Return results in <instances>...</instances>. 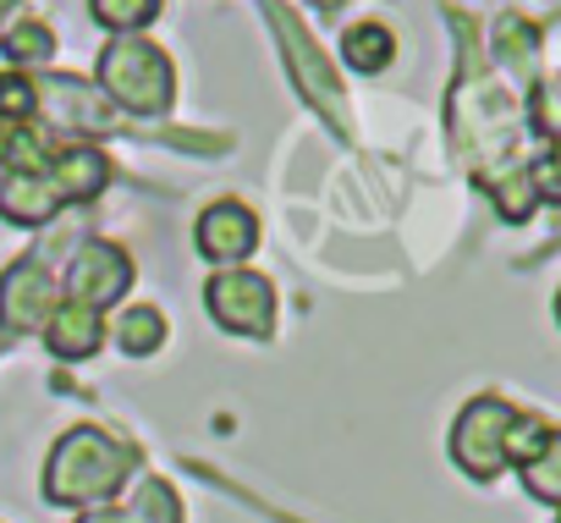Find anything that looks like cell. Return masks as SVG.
Listing matches in <instances>:
<instances>
[{"mask_svg": "<svg viewBox=\"0 0 561 523\" xmlns=\"http://www.w3.org/2000/svg\"><path fill=\"white\" fill-rule=\"evenodd\" d=\"M133 452L122 441H111L105 430H72L61 435L50 468H45V496L50 501H100L127 479Z\"/></svg>", "mask_w": 561, "mask_h": 523, "instance_id": "1", "label": "cell"}, {"mask_svg": "<svg viewBox=\"0 0 561 523\" xmlns=\"http://www.w3.org/2000/svg\"><path fill=\"white\" fill-rule=\"evenodd\" d=\"M100 78H105L111 100L127 105V111H138V116H160L171 105V61L149 39H138V34L116 39L100 56Z\"/></svg>", "mask_w": 561, "mask_h": 523, "instance_id": "2", "label": "cell"}, {"mask_svg": "<svg viewBox=\"0 0 561 523\" xmlns=\"http://www.w3.org/2000/svg\"><path fill=\"white\" fill-rule=\"evenodd\" d=\"M512 419H517V413H512L501 397L468 402L462 419H457V430H451V457H457V468L473 474V479H490V474L506 463V430H512Z\"/></svg>", "mask_w": 561, "mask_h": 523, "instance_id": "3", "label": "cell"}, {"mask_svg": "<svg viewBox=\"0 0 561 523\" xmlns=\"http://www.w3.org/2000/svg\"><path fill=\"white\" fill-rule=\"evenodd\" d=\"M209 315L237 331V337H264L270 331V315H275V298H270V282L264 276H248V271H226L209 282Z\"/></svg>", "mask_w": 561, "mask_h": 523, "instance_id": "4", "label": "cell"}, {"mask_svg": "<svg viewBox=\"0 0 561 523\" xmlns=\"http://www.w3.org/2000/svg\"><path fill=\"white\" fill-rule=\"evenodd\" d=\"M127 282H133V259L122 248H111V242H83V253L72 259V293L89 309L116 304L127 293Z\"/></svg>", "mask_w": 561, "mask_h": 523, "instance_id": "5", "label": "cell"}, {"mask_svg": "<svg viewBox=\"0 0 561 523\" xmlns=\"http://www.w3.org/2000/svg\"><path fill=\"white\" fill-rule=\"evenodd\" d=\"M45 315H50V276L34 259H18V265L0 276V326L7 331H39Z\"/></svg>", "mask_w": 561, "mask_h": 523, "instance_id": "6", "label": "cell"}, {"mask_svg": "<svg viewBox=\"0 0 561 523\" xmlns=\"http://www.w3.org/2000/svg\"><path fill=\"white\" fill-rule=\"evenodd\" d=\"M61 204H67V198H61V187L50 182V166H45V171H12V166H0V215L34 226V220H50Z\"/></svg>", "mask_w": 561, "mask_h": 523, "instance_id": "7", "label": "cell"}, {"mask_svg": "<svg viewBox=\"0 0 561 523\" xmlns=\"http://www.w3.org/2000/svg\"><path fill=\"white\" fill-rule=\"evenodd\" d=\"M253 237H259L253 215H248L242 204H231V198L198 215V248H204L209 259H248V253H253Z\"/></svg>", "mask_w": 561, "mask_h": 523, "instance_id": "8", "label": "cell"}, {"mask_svg": "<svg viewBox=\"0 0 561 523\" xmlns=\"http://www.w3.org/2000/svg\"><path fill=\"white\" fill-rule=\"evenodd\" d=\"M270 12H275V23H280V45H287V56H293V67H298V83H304V89H309V94H314V100H320L325 111H336V116H342V100H336V83H331V72H325V61L314 56V45H309V39L298 45V29H293V18H287V12H280V7H270Z\"/></svg>", "mask_w": 561, "mask_h": 523, "instance_id": "9", "label": "cell"}, {"mask_svg": "<svg viewBox=\"0 0 561 523\" xmlns=\"http://www.w3.org/2000/svg\"><path fill=\"white\" fill-rule=\"evenodd\" d=\"M100 348V309H89V304H61L56 309V320H50V353H61V359H89Z\"/></svg>", "mask_w": 561, "mask_h": 523, "instance_id": "10", "label": "cell"}, {"mask_svg": "<svg viewBox=\"0 0 561 523\" xmlns=\"http://www.w3.org/2000/svg\"><path fill=\"white\" fill-rule=\"evenodd\" d=\"M50 182L61 187V198H94L105 187V155L61 149V155H50Z\"/></svg>", "mask_w": 561, "mask_h": 523, "instance_id": "11", "label": "cell"}, {"mask_svg": "<svg viewBox=\"0 0 561 523\" xmlns=\"http://www.w3.org/2000/svg\"><path fill=\"white\" fill-rule=\"evenodd\" d=\"M523 485H528L539 501H556V507H561V430H550L545 446L523 463Z\"/></svg>", "mask_w": 561, "mask_h": 523, "instance_id": "12", "label": "cell"}, {"mask_svg": "<svg viewBox=\"0 0 561 523\" xmlns=\"http://www.w3.org/2000/svg\"><path fill=\"white\" fill-rule=\"evenodd\" d=\"M342 50H347V61H353L358 72H380V67L391 61V29H380V23H358V29H347Z\"/></svg>", "mask_w": 561, "mask_h": 523, "instance_id": "13", "label": "cell"}, {"mask_svg": "<svg viewBox=\"0 0 561 523\" xmlns=\"http://www.w3.org/2000/svg\"><path fill=\"white\" fill-rule=\"evenodd\" d=\"M160 337H165L160 309H127V315H122V326H116V342H122L127 353H154V348H160Z\"/></svg>", "mask_w": 561, "mask_h": 523, "instance_id": "14", "label": "cell"}, {"mask_svg": "<svg viewBox=\"0 0 561 523\" xmlns=\"http://www.w3.org/2000/svg\"><path fill=\"white\" fill-rule=\"evenodd\" d=\"M122 523H182V518H176V496H171V485L149 479V485L138 490L133 512H122Z\"/></svg>", "mask_w": 561, "mask_h": 523, "instance_id": "15", "label": "cell"}, {"mask_svg": "<svg viewBox=\"0 0 561 523\" xmlns=\"http://www.w3.org/2000/svg\"><path fill=\"white\" fill-rule=\"evenodd\" d=\"M89 12H94L105 29H144V23L160 12V0H89Z\"/></svg>", "mask_w": 561, "mask_h": 523, "instance_id": "16", "label": "cell"}, {"mask_svg": "<svg viewBox=\"0 0 561 523\" xmlns=\"http://www.w3.org/2000/svg\"><path fill=\"white\" fill-rule=\"evenodd\" d=\"M0 39H7V56H12V61H45V56L56 50L50 29H39V23H18V29H7Z\"/></svg>", "mask_w": 561, "mask_h": 523, "instance_id": "17", "label": "cell"}, {"mask_svg": "<svg viewBox=\"0 0 561 523\" xmlns=\"http://www.w3.org/2000/svg\"><path fill=\"white\" fill-rule=\"evenodd\" d=\"M34 105H39V100H34V83H28L23 72H7V78H0V116H7V122L23 127V122L34 116Z\"/></svg>", "mask_w": 561, "mask_h": 523, "instance_id": "18", "label": "cell"}, {"mask_svg": "<svg viewBox=\"0 0 561 523\" xmlns=\"http://www.w3.org/2000/svg\"><path fill=\"white\" fill-rule=\"evenodd\" d=\"M534 127L545 133V138H561V78H545L539 89H534Z\"/></svg>", "mask_w": 561, "mask_h": 523, "instance_id": "19", "label": "cell"}, {"mask_svg": "<svg viewBox=\"0 0 561 523\" xmlns=\"http://www.w3.org/2000/svg\"><path fill=\"white\" fill-rule=\"evenodd\" d=\"M495 50H501L506 61H528V50H534V29H528L523 18H506V23L495 29Z\"/></svg>", "mask_w": 561, "mask_h": 523, "instance_id": "20", "label": "cell"}, {"mask_svg": "<svg viewBox=\"0 0 561 523\" xmlns=\"http://www.w3.org/2000/svg\"><path fill=\"white\" fill-rule=\"evenodd\" d=\"M534 187H539L545 198H561V155H550L545 166H534Z\"/></svg>", "mask_w": 561, "mask_h": 523, "instance_id": "21", "label": "cell"}, {"mask_svg": "<svg viewBox=\"0 0 561 523\" xmlns=\"http://www.w3.org/2000/svg\"><path fill=\"white\" fill-rule=\"evenodd\" d=\"M23 12V0H0V34H7L12 29V18Z\"/></svg>", "mask_w": 561, "mask_h": 523, "instance_id": "22", "label": "cell"}, {"mask_svg": "<svg viewBox=\"0 0 561 523\" xmlns=\"http://www.w3.org/2000/svg\"><path fill=\"white\" fill-rule=\"evenodd\" d=\"M83 523H122V512H89Z\"/></svg>", "mask_w": 561, "mask_h": 523, "instance_id": "23", "label": "cell"}, {"mask_svg": "<svg viewBox=\"0 0 561 523\" xmlns=\"http://www.w3.org/2000/svg\"><path fill=\"white\" fill-rule=\"evenodd\" d=\"M556 320H561V293H556Z\"/></svg>", "mask_w": 561, "mask_h": 523, "instance_id": "24", "label": "cell"}]
</instances>
